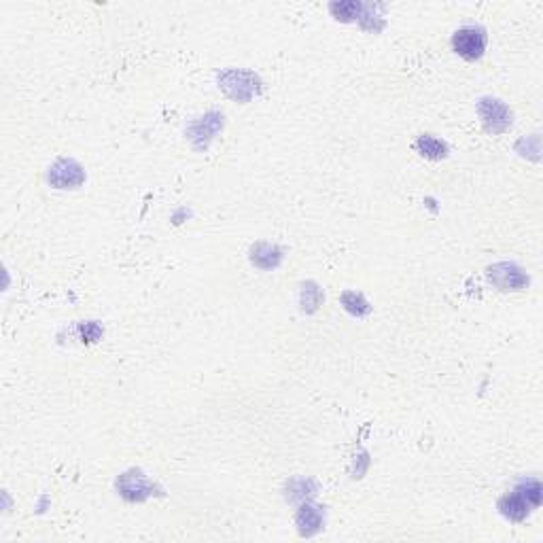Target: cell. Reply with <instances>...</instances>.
<instances>
[{
  "instance_id": "obj_7",
  "label": "cell",
  "mask_w": 543,
  "mask_h": 543,
  "mask_svg": "<svg viewBox=\"0 0 543 543\" xmlns=\"http://www.w3.org/2000/svg\"><path fill=\"white\" fill-rule=\"evenodd\" d=\"M518 493L529 501V505H539L542 503V484L531 480L527 482V488H518Z\"/></svg>"
},
{
  "instance_id": "obj_3",
  "label": "cell",
  "mask_w": 543,
  "mask_h": 543,
  "mask_svg": "<svg viewBox=\"0 0 543 543\" xmlns=\"http://www.w3.org/2000/svg\"><path fill=\"white\" fill-rule=\"evenodd\" d=\"M488 278L501 291H522L529 284V276L514 264H497L488 268Z\"/></svg>"
},
{
  "instance_id": "obj_5",
  "label": "cell",
  "mask_w": 543,
  "mask_h": 543,
  "mask_svg": "<svg viewBox=\"0 0 543 543\" xmlns=\"http://www.w3.org/2000/svg\"><path fill=\"white\" fill-rule=\"evenodd\" d=\"M499 507H501V512L510 518V520H525L527 516H529V501L516 490L514 495H510V497H505L501 503H499Z\"/></svg>"
},
{
  "instance_id": "obj_4",
  "label": "cell",
  "mask_w": 543,
  "mask_h": 543,
  "mask_svg": "<svg viewBox=\"0 0 543 543\" xmlns=\"http://www.w3.org/2000/svg\"><path fill=\"white\" fill-rule=\"evenodd\" d=\"M51 178L58 187H72V185H79L83 181V172L75 161H70V166H68V161H60L53 168Z\"/></svg>"
},
{
  "instance_id": "obj_1",
  "label": "cell",
  "mask_w": 543,
  "mask_h": 543,
  "mask_svg": "<svg viewBox=\"0 0 543 543\" xmlns=\"http://www.w3.org/2000/svg\"><path fill=\"white\" fill-rule=\"evenodd\" d=\"M452 49L465 60H480L486 49V32L480 26H465L454 32Z\"/></svg>"
},
{
  "instance_id": "obj_2",
  "label": "cell",
  "mask_w": 543,
  "mask_h": 543,
  "mask_svg": "<svg viewBox=\"0 0 543 543\" xmlns=\"http://www.w3.org/2000/svg\"><path fill=\"white\" fill-rule=\"evenodd\" d=\"M480 115H482V122H484L488 132L499 134V132H505L512 126V111L499 100H490V98L482 100L480 102Z\"/></svg>"
},
{
  "instance_id": "obj_6",
  "label": "cell",
  "mask_w": 543,
  "mask_h": 543,
  "mask_svg": "<svg viewBox=\"0 0 543 543\" xmlns=\"http://www.w3.org/2000/svg\"><path fill=\"white\" fill-rule=\"evenodd\" d=\"M416 146H418V151H420L422 155L433 157V159H439V157L446 155V144L439 142V140L433 138V136H420V140L416 142Z\"/></svg>"
}]
</instances>
